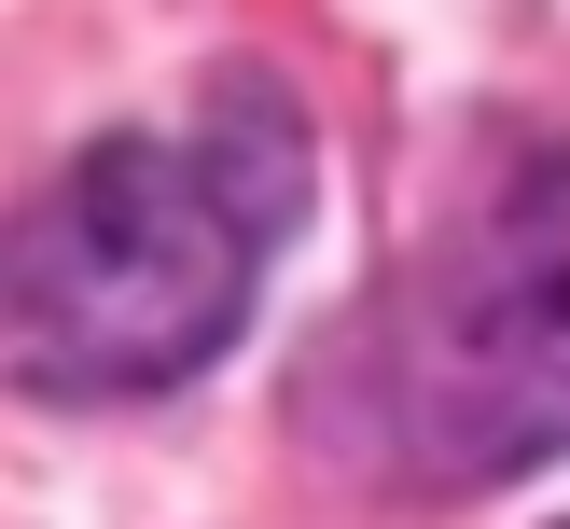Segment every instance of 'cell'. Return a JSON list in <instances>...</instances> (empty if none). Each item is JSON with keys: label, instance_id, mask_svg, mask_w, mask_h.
Here are the masks:
<instances>
[{"label": "cell", "instance_id": "obj_1", "mask_svg": "<svg viewBox=\"0 0 570 529\" xmlns=\"http://www.w3.org/2000/svg\"><path fill=\"white\" fill-rule=\"evenodd\" d=\"M306 195L293 111L209 98L195 126H126L14 223V376L28 390H167L237 334L278 223Z\"/></svg>", "mask_w": 570, "mask_h": 529}, {"label": "cell", "instance_id": "obj_2", "mask_svg": "<svg viewBox=\"0 0 570 529\" xmlns=\"http://www.w3.org/2000/svg\"><path fill=\"white\" fill-rule=\"evenodd\" d=\"M390 418L445 488L570 445V167H529L460 265H432L417 321L390 334Z\"/></svg>", "mask_w": 570, "mask_h": 529}]
</instances>
